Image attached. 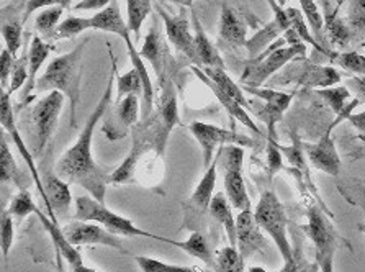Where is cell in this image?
I'll return each instance as SVG.
<instances>
[{"mask_svg": "<svg viewBox=\"0 0 365 272\" xmlns=\"http://www.w3.org/2000/svg\"><path fill=\"white\" fill-rule=\"evenodd\" d=\"M64 235L71 244L74 246H82V244H101V246H108L118 249L121 253H126V249L121 244L120 238L113 233H110L102 225L93 223V221H81L76 220L73 223H68L63 228Z\"/></svg>", "mask_w": 365, "mask_h": 272, "instance_id": "14", "label": "cell"}, {"mask_svg": "<svg viewBox=\"0 0 365 272\" xmlns=\"http://www.w3.org/2000/svg\"><path fill=\"white\" fill-rule=\"evenodd\" d=\"M21 31H24V20H4L2 38L5 48L16 58V53L21 48Z\"/></svg>", "mask_w": 365, "mask_h": 272, "instance_id": "43", "label": "cell"}, {"mask_svg": "<svg viewBox=\"0 0 365 272\" xmlns=\"http://www.w3.org/2000/svg\"><path fill=\"white\" fill-rule=\"evenodd\" d=\"M319 5H322L323 10H324V16H328V15L333 14V12H331V4H329V0H319Z\"/></svg>", "mask_w": 365, "mask_h": 272, "instance_id": "56", "label": "cell"}, {"mask_svg": "<svg viewBox=\"0 0 365 272\" xmlns=\"http://www.w3.org/2000/svg\"><path fill=\"white\" fill-rule=\"evenodd\" d=\"M324 29H326V40H329L334 46L344 48L351 43L352 30L347 21L341 16H337V12H333L328 16H324Z\"/></svg>", "mask_w": 365, "mask_h": 272, "instance_id": "36", "label": "cell"}, {"mask_svg": "<svg viewBox=\"0 0 365 272\" xmlns=\"http://www.w3.org/2000/svg\"><path fill=\"white\" fill-rule=\"evenodd\" d=\"M86 30H93L92 19H81V16H68L64 21H61L59 26L54 31L51 41L58 40H69L76 38Z\"/></svg>", "mask_w": 365, "mask_h": 272, "instance_id": "40", "label": "cell"}, {"mask_svg": "<svg viewBox=\"0 0 365 272\" xmlns=\"http://www.w3.org/2000/svg\"><path fill=\"white\" fill-rule=\"evenodd\" d=\"M192 19H193V44H195V53L198 58V68H221L225 69L223 58L220 56L218 49L213 46L212 41L205 35V30L198 20L195 10L192 9Z\"/></svg>", "mask_w": 365, "mask_h": 272, "instance_id": "28", "label": "cell"}, {"mask_svg": "<svg viewBox=\"0 0 365 272\" xmlns=\"http://www.w3.org/2000/svg\"><path fill=\"white\" fill-rule=\"evenodd\" d=\"M29 64H30V58L29 54H21L19 59H15V66H14V72H12V79H10V87L7 89L9 96H12L19 89L24 87L25 82H29Z\"/></svg>", "mask_w": 365, "mask_h": 272, "instance_id": "45", "label": "cell"}, {"mask_svg": "<svg viewBox=\"0 0 365 272\" xmlns=\"http://www.w3.org/2000/svg\"><path fill=\"white\" fill-rule=\"evenodd\" d=\"M347 121H349V124H352L359 131H362L364 135H365V110H364L362 114L351 115L349 119H347Z\"/></svg>", "mask_w": 365, "mask_h": 272, "instance_id": "55", "label": "cell"}, {"mask_svg": "<svg viewBox=\"0 0 365 272\" xmlns=\"http://www.w3.org/2000/svg\"><path fill=\"white\" fill-rule=\"evenodd\" d=\"M66 96L59 91L48 92L46 97L38 101L31 110V120L36 131V154H41L48 143L51 141L53 133L58 126L61 110L64 107Z\"/></svg>", "mask_w": 365, "mask_h": 272, "instance_id": "11", "label": "cell"}, {"mask_svg": "<svg viewBox=\"0 0 365 272\" xmlns=\"http://www.w3.org/2000/svg\"><path fill=\"white\" fill-rule=\"evenodd\" d=\"M168 244H173V246L185 251L189 256L200 259L203 264H207L210 271L217 272L218 271V263H217V254H213L212 249H210L207 238H205L200 231H192V235L187 238L185 241H174V240H165Z\"/></svg>", "mask_w": 365, "mask_h": 272, "instance_id": "30", "label": "cell"}, {"mask_svg": "<svg viewBox=\"0 0 365 272\" xmlns=\"http://www.w3.org/2000/svg\"><path fill=\"white\" fill-rule=\"evenodd\" d=\"M282 169H284V161H282V153H280L279 144L274 140H269V144H267V176L274 177Z\"/></svg>", "mask_w": 365, "mask_h": 272, "instance_id": "51", "label": "cell"}, {"mask_svg": "<svg viewBox=\"0 0 365 272\" xmlns=\"http://www.w3.org/2000/svg\"><path fill=\"white\" fill-rule=\"evenodd\" d=\"M247 26L242 16L231 9L230 5L221 7L220 15V38L221 41L228 43L230 46H246Z\"/></svg>", "mask_w": 365, "mask_h": 272, "instance_id": "24", "label": "cell"}, {"mask_svg": "<svg viewBox=\"0 0 365 272\" xmlns=\"http://www.w3.org/2000/svg\"><path fill=\"white\" fill-rule=\"evenodd\" d=\"M189 130L193 135V138L198 141L202 146V154H203V166L205 169L212 164L215 159V149L217 146H225V144H230V146H241V148H256V141L251 140L249 136L237 135L235 131L220 129V126L210 125V124H202V121H193L189 125Z\"/></svg>", "mask_w": 365, "mask_h": 272, "instance_id": "10", "label": "cell"}, {"mask_svg": "<svg viewBox=\"0 0 365 272\" xmlns=\"http://www.w3.org/2000/svg\"><path fill=\"white\" fill-rule=\"evenodd\" d=\"M217 272H245V261H242L237 248L225 246L217 253Z\"/></svg>", "mask_w": 365, "mask_h": 272, "instance_id": "42", "label": "cell"}, {"mask_svg": "<svg viewBox=\"0 0 365 272\" xmlns=\"http://www.w3.org/2000/svg\"><path fill=\"white\" fill-rule=\"evenodd\" d=\"M149 129L153 131L154 138V149L159 158H163L165 151V144H168L169 135L177 125H179V109H177V94L173 86V81L165 77L163 81V96L159 101L158 114L149 116L146 120Z\"/></svg>", "mask_w": 365, "mask_h": 272, "instance_id": "8", "label": "cell"}, {"mask_svg": "<svg viewBox=\"0 0 365 272\" xmlns=\"http://www.w3.org/2000/svg\"><path fill=\"white\" fill-rule=\"evenodd\" d=\"M38 207L33 202V198L30 196L29 191H20L16 196L12 198V202H10V207H9V212L12 213V216L15 218H25V216H29L31 213H36Z\"/></svg>", "mask_w": 365, "mask_h": 272, "instance_id": "44", "label": "cell"}, {"mask_svg": "<svg viewBox=\"0 0 365 272\" xmlns=\"http://www.w3.org/2000/svg\"><path fill=\"white\" fill-rule=\"evenodd\" d=\"M221 163L225 169V193L233 208H251V201L246 192L245 177H242V163H245V148L228 146L221 149Z\"/></svg>", "mask_w": 365, "mask_h": 272, "instance_id": "9", "label": "cell"}, {"mask_svg": "<svg viewBox=\"0 0 365 272\" xmlns=\"http://www.w3.org/2000/svg\"><path fill=\"white\" fill-rule=\"evenodd\" d=\"M73 0H29L25 4V12H24V25L26 24V20L30 19L31 14H35L36 10L40 9H46V7H63L64 10L71 7Z\"/></svg>", "mask_w": 365, "mask_h": 272, "instance_id": "49", "label": "cell"}, {"mask_svg": "<svg viewBox=\"0 0 365 272\" xmlns=\"http://www.w3.org/2000/svg\"><path fill=\"white\" fill-rule=\"evenodd\" d=\"M334 124L331 125L328 131H326V135L319 141L313 144H303L307 158L313 168L326 172L329 176H339L341 172V158L337 154L333 136H331V131L334 130Z\"/></svg>", "mask_w": 365, "mask_h": 272, "instance_id": "19", "label": "cell"}, {"mask_svg": "<svg viewBox=\"0 0 365 272\" xmlns=\"http://www.w3.org/2000/svg\"><path fill=\"white\" fill-rule=\"evenodd\" d=\"M126 48H128V54L131 59L133 68H135L141 76V82H143V94H141V119L143 121H146L149 116L153 115L154 110V87H153V81L149 77V72L146 71V66L143 63V56L138 51L135 43L131 40L126 41Z\"/></svg>", "mask_w": 365, "mask_h": 272, "instance_id": "29", "label": "cell"}, {"mask_svg": "<svg viewBox=\"0 0 365 272\" xmlns=\"http://www.w3.org/2000/svg\"><path fill=\"white\" fill-rule=\"evenodd\" d=\"M290 19L287 14V9L282 10L279 14H274V19L270 24H267L264 29L259 30L256 35L249 38L246 41V49L249 51L251 59L257 58L259 54L264 53L270 44L277 41L280 36L285 35L287 30H290Z\"/></svg>", "mask_w": 365, "mask_h": 272, "instance_id": "22", "label": "cell"}, {"mask_svg": "<svg viewBox=\"0 0 365 272\" xmlns=\"http://www.w3.org/2000/svg\"><path fill=\"white\" fill-rule=\"evenodd\" d=\"M275 2H277V4L280 5V7H282V9H285V5H287V4H289V2H290V0H275Z\"/></svg>", "mask_w": 365, "mask_h": 272, "instance_id": "60", "label": "cell"}, {"mask_svg": "<svg viewBox=\"0 0 365 272\" xmlns=\"http://www.w3.org/2000/svg\"><path fill=\"white\" fill-rule=\"evenodd\" d=\"M341 74L329 66H318L307 61L305 58H297L287 64V69L270 79L272 86H290L298 84L303 87H333L339 84Z\"/></svg>", "mask_w": 365, "mask_h": 272, "instance_id": "7", "label": "cell"}, {"mask_svg": "<svg viewBox=\"0 0 365 272\" xmlns=\"http://www.w3.org/2000/svg\"><path fill=\"white\" fill-rule=\"evenodd\" d=\"M53 51L51 44H48L43 40L40 35H35L31 40L30 49H29V58H30V64H29V82L24 89V94H21V105H29L31 101V92H35L36 89V76L40 72L41 66L46 58L49 56V53Z\"/></svg>", "mask_w": 365, "mask_h": 272, "instance_id": "25", "label": "cell"}, {"mask_svg": "<svg viewBox=\"0 0 365 272\" xmlns=\"http://www.w3.org/2000/svg\"><path fill=\"white\" fill-rule=\"evenodd\" d=\"M261 230L262 228L257 225L251 208L242 210L236 216V248L245 263L254 253H262L267 246V241H265V236Z\"/></svg>", "mask_w": 365, "mask_h": 272, "instance_id": "15", "label": "cell"}, {"mask_svg": "<svg viewBox=\"0 0 365 272\" xmlns=\"http://www.w3.org/2000/svg\"><path fill=\"white\" fill-rule=\"evenodd\" d=\"M208 212L221 226H223L226 238H228V241H230V246L236 248V244H237L236 218L233 215V205L230 203L228 197H226L225 192L215 193L212 198V203H210Z\"/></svg>", "mask_w": 365, "mask_h": 272, "instance_id": "31", "label": "cell"}, {"mask_svg": "<svg viewBox=\"0 0 365 272\" xmlns=\"http://www.w3.org/2000/svg\"><path fill=\"white\" fill-rule=\"evenodd\" d=\"M36 216L40 218L43 226L49 233V236H51V240L54 241V246H56L59 256H63L66 259V263L69 264V268L74 271L77 268H81V266H84V261H82L81 253L77 251L74 244H71V241L66 238L63 228H59V225L54 223V221L49 218V216L44 215L40 208L36 210Z\"/></svg>", "mask_w": 365, "mask_h": 272, "instance_id": "27", "label": "cell"}, {"mask_svg": "<svg viewBox=\"0 0 365 272\" xmlns=\"http://www.w3.org/2000/svg\"><path fill=\"white\" fill-rule=\"evenodd\" d=\"M0 181H2L4 184L5 182H10V184L19 187L20 191H29V187L31 184L29 177H26L24 172L20 171L19 166H16L4 131L2 136H0Z\"/></svg>", "mask_w": 365, "mask_h": 272, "instance_id": "32", "label": "cell"}, {"mask_svg": "<svg viewBox=\"0 0 365 272\" xmlns=\"http://www.w3.org/2000/svg\"><path fill=\"white\" fill-rule=\"evenodd\" d=\"M318 97H322L324 104L331 109V112L339 115L344 112L347 107V101L351 99V91L347 86H333V87H324L317 89Z\"/></svg>", "mask_w": 365, "mask_h": 272, "instance_id": "39", "label": "cell"}, {"mask_svg": "<svg viewBox=\"0 0 365 272\" xmlns=\"http://www.w3.org/2000/svg\"><path fill=\"white\" fill-rule=\"evenodd\" d=\"M269 2V5H272V4H275V0H267Z\"/></svg>", "mask_w": 365, "mask_h": 272, "instance_id": "62", "label": "cell"}, {"mask_svg": "<svg viewBox=\"0 0 365 272\" xmlns=\"http://www.w3.org/2000/svg\"><path fill=\"white\" fill-rule=\"evenodd\" d=\"M336 61L342 69L349 71L356 76H365V56L364 54H359L356 51L341 53V54H337Z\"/></svg>", "mask_w": 365, "mask_h": 272, "instance_id": "47", "label": "cell"}, {"mask_svg": "<svg viewBox=\"0 0 365 272\" xmlns=\"http://www.w3.org/2000/svg\"><path fill=\"white\" fill-rule=\"evenodd\" d=\"M140 54L151 63L158 79L163 82L165 79V71H168V61L170 58V51L168 43H165L163 36L161 21H159L158 16H153V21L151 25H149V30L146 33L145 43H143V46L140 49Z\"/></svg>", "mask_w": 365, "mask_h": 272, "instance_id": "17", "label": "cell"}, {"mask_svg": "<svg viewBox=\"0 0 365 272\" xmlns=\"http://www.w3.org/2000/svg\"><path fill=\"white\" fill-rule=\"evenodd\" d=\"M170 2L179 4V5H182V7H185V9H192L193 7V0H170Z\"/></svg>", "mask_w": 365, "mask_h": 272, "instance_id": "57", "label": "cell"}, {"mask_svg": "<svg viewBox=\"0 0 365 272\" xmlns=\"http://www.w3.org/2000/svg\"><path fill=\"white\" fill-rule=\"evenodd\" d=\"M307 225L303 230L313 241L314 259L322 272H334V256L339 246V233L326 216L322 207L309 205L307 210Z\"/></svg>", "mask_w": 365, "mask_h": 272, "instance_id": "3", "label": "cell"}, {"mask_svg": "<svg viewBox=\"0 0 365 272\" xmlns=\"http://www.w3.org/2000/svg\"><path fill=\"white\" fill-rule=\"evenodd\" d=\"M203 72L207 74L210 79H212L215 84H217L221 91H223L226 96H230L233 101H236L240 105H242L246 110H251V105H249L246 99V92L242 91L236 82L231 79V77L226 74L225 69L221 68H203Z\"/></svg>", "mask_w": 365, "mask_h": 272, "instance_id": "34", "label": "cell"}, {"mask_svg": "<svg viewBox=\"0 0 365 272\" xmlns=\"http://www.w3.org/2000/svg\"><path fill=\"white\" fill-rule=\"evenodd\" d=\"M221 163V149L217 153V156L212 161V164L205 169V174L198 182L195 191H193L192 197L187 201V208H189V215L197 216V221H202V216L207 213L213 198L215 184H217V174H218V164Z\"/></svg>", "mask_w": 365, "mask_h": 272, "instance_id": "20", "label": "cell"}, {"mask_svg": "<svg viewBox=\"0 0 365 272\" xmlns=\"http://www.w3.org/2000/svg\"><path fill=\"white\" fill-rule=\"evenodd\" d=\"M347 87L349 91L354 92L357 96V99L361 102H365V76H354L347 81Z\"/></svg>", "mask_w": 365, "mask_h": 272, "instance_id": "53", "label": "cell"}, {"mask_svg": "<svg viewBox=\"0 0 365 272\" xmlns=\"http://www.w3.org/2000/svg\"><path fill=\"white\" fill-rule=\"evenodd\" d=\"M87 41L79 43V46L73 49L71 53H66L63 56L54 58L48 64L46 71L43 72L41 77H38L35 92H51L59 91L63 92L66 99H69L71 104V115L69 124L71 126H77V105H79L81 97V59L84 53Z\"/></svg>", "mask_w": 365, "mask_h": 272, "instance_id": "2", "label": "cell"}, {"mask_svg": "<svg viewBox=\"0 0 365 272\" xmlns=\"http://www.w3.org/2000/svg\"><path fill=\"white\" fill-rule=\"evenodd\" d=\"M41 184L46 192V208L49 218L58 223V216H66L69 213L73 205V196H71L69 184L61 179L56 174H44L41 177Z\"/></svg>", "mask_w": 365, "mask_h": 272, "instance_id": "21", "label": "cell"}, {"mask_svg": "<svg viewBox=\"0 0 365 272\" xmlns=\"http://www.w3.org/2000/svg\"><path fill=\"white\" fill-rule=\"evenodd\" d=\"M192 71L195 72V76L203 82L205 86H208L210 89H212V92L215 94V97H217L218 102L223 105V109L226 110V112H228L231 120L241 121V124L245 125V126H247V129L251 130L252 133H256V135H261V130H259V126L254 124V120L247 115L246 109L242 107V105H240L236 101H233V99H231L230 96H226V94L221 91V89L217 84H215V82L210 79V77L203 72V69L198 68V66H192Z\"/></svg>", "mask_w": 365, "mask_h": 272, "instance_id": "23", "label": "cell"}, {"mask_svg": "<svg viewBox=\"0 0 365 272\" xmlns=\"http://www.w3.org/2000/svg\"><path fill=\"white\" fill-rule=\"evenodd\" d=\"M14 244V220L9 210H2V220H0V246H2L4 263H7L10 248Z\"/></svg>", "mask_w": 365, "mask_h": 272, "instance_id": "46", "label": "cell"}, {"mask_svg": "<svg viewBox=\"0 0 365 272\" xmlns=\"http://www.w3.org/2000/svg\"><path fill=\"white\" fill-rule=\"evenodd\" d=\"M156 10L159 16H161V20L164 21L165 35H168L170 44H174L177 51L182 53L187 59H190L193 64L198 66L195 44H193V36L189 29V15H187L185 9L182 7L179 14L173 15L165 9H163L161 5L156 4Z\"/></svg>", "mask_w": 365, "mask_h": 272, "instance_id": "13", "label": "cell"}, {"mask_svg": "<svg viewBox=\"0 0 365 272\" xmlns=\"http://www.w3.org/2000/svg\"><path fill=\"white\" fill-rule=\"evenodd\" d=\"M92 26H93V30L115 33V35L120 36L125 43L131 40L128 24H126V21L123 20V16H121L118 0H112L107 7L93 15Z\"/></svg>", "mask_w": 365, "mask_h": 272, "instance_id": "26", "label": "cell"}, {"mask_svg": "<svg viewBox=\"0 0 365 272\" xmlns=\"http://www.w3.org/2000/svg\"><path fill=\"white\" fill-rule=\"evenodd\" d=\"M63 7H46L36 15L35 29L43 40L51 41L54 31H56L59 26V20L61 16H63Z\"/></svg>", "mask_w": 365, "mask_h": 272, "instance_id": "38", "label": "cell"}, {"mask_svg": "<svg viewBox=\"0 0 365 272\" xmlns=\"http://www.w3.org/2000/svg\"><path fill=\"white\" fill-rule=\"evenodd\" d=\"M128 29L135 35V43L141 40V26L153 10V0H126Z\"/></svg>", "mask_w": 365, "mask_h": 272, "instance_id": "37", "label": "cell"}, {"mask_svg": "<svg viewBox=\"0 0 365 272\" xmlns=\"http://www.w3.org/2000/svg\"><path fill=\"white\" fill-rule=\"evenodd\" d=\"M287 14H289V19H290V25H292L290 29H293V30L297 31V35L302 38L303 43L312 44V46H313L314 49H317V51L326 54V56H333L334 59L337 58L336 53H331L328 48L322 46V44H319V43L317 41V38L313 36V33L309 31V25H308L307 19H305V15L302 14V10L289 7V9H287Z\"/></svg>", "mask_w": 365, "mask_h": 272, "instance_id": "35", "label": "cell"}, {"mask_svg": "<svg viewBox=\"0 0 365 272\" xmlns=\"http://www.w3.org/2000/svg\"><path fill=\"white\" fill-rule=\"evenodd\" d=\"M135 261L140 266L143 272H213V271H203L198 266H192V268H185V266H175L168 264L163 261L148 258V256H135Z\"/></svg>", "mask_w": 365, "mask_h": 272, "instance_id": "41", "label": "cell"}, {"mask_svg": "<svg viewBox=\"0 0 365 272\" xmlns=\"http://www.w3.org/2000/svg\"><path fill=\"white\" fill-rule=\"evenodd\" d=\"M73 272H98V271H96V269H92V268H87V266L84 264V266H81V268H77V269H74Z\"/></svg>", "mask_w": 365, "mask_h": 272, "instance_id": "58", "label": "cell"}, {"mask_svg": "<svg viewBox=\"0 0 365 272\" xmlns=\"http://www.w3.org/2000/svg\"><path fill=\"white\" fill-rule=\"evenodd\" d=\"M307 56V44L300 46H282L279 49L267 48L257 58L249 59L246 63V69L241 76V84L249 87H261L265 81L272 79L274 74L292 63L297 58Z\"/></svg>", "mask_w": 365, "mask_h": 272, "instance_id": "6", "label": "cell"}, {"mask_svg": "<svg viewBox=\"0 0 365 272\" xmlns=\"http://www.w3.org/2000/svg\"><path fill=\"white\" fill-rule=\"evenodd\" d=\"M247 272H267L264 268H261V266H254V268L249 269Z\"/></svg>", "mask_w": 365, "mask_h": 272, "instance_id": "59", "label": "cell"}, {"mask_svg": "<svg viewBox=\"0 0 365 272\" xmlns=\"http://www.w3.org/2000/svg\"><path fill=\"white\" fill-rule=\"evenodd\" d=\"M113 77L112 71L108 86L105 89L101 102L97 104L96 110L88 116L84 130L81 131L77 141L59 158L56 163V174L68 184H77L84 187L86 191L98 202H105V192H107V179L105 169L101 168L92 156V140L97 125L102 121V116L107 112L113 97Z\"/></svg>", "mask_w": 365, "mask_h": 272, "instance_id": "1", "label": "cell"}, {"mask_svg": "<svg viewBox=\"0 0 365 272\" xmlns=\"http://www.w3.org/2000/svg\"><path fill=\"white\" fill-rule=\"evenodd\" d=\"M112 0H81L74 5V10H103Z\"/></svg>", "mask_w": 365, "mask_h": 272, "instance_id": "54", "label": "cell"}, {"mask_svg": "<svg viewBox=\"0 0 365 272\" xmlns=\"http://www.w3.org/2000/svg\"><path fill=\"white\" fill-rule=\"evenodd\" d=\"M254 218L257 225L272 238L275 246H277L280 256L284 261H290L293 258V248L287 235V215L285 207L280 202L277 193L274 191H264L259 197V202L254 210Z\"/></svg>", "mask_w": 365, "mask_h": 272, "instance_id": "4", "label": "cell"}, {"mask_svg": "<svg viewBox=\"0 0 365 272\" xmlns=\"http://www.w3.org/2000/svg\"><path fill=\"white\" fill-rule=\"evenodd\" d=\"M140 119V99L138 96H126L115 105V112L108 116L102 131L108 140H123L130 129Z\"/></svg>", "mask_w": 365, "mask_h": 272, "instance_id": "16", "label": "cell"}, {"mask_svg": "<svg viewBox=\"0 0 365 272\" xmlns=\"http://www.w3.org/2000/svg\"><path fill=\"white\" fill-rule=\"evenodd\" d=\"M0 59H2V71H0V86L5 91L9 86L10 77H12L14 66H15V56L9 51L7 48L2 49V54H0Z\"/></svg>", "mask_w": 365, "mask_h": 272, "instance_id": "52", "label": "cell"}, {"mask_svg": "<svg viewBox=\"0 0 365 272\" xmlns=\"http://www.w3.org/2000/svg\"><path fill=\"white\" fill-rule=\"evenodd\" d=\"M76 220L93 221V223L102 225L103 228H107L110 233H113V235L117 236L154 238V240L164 243L168 240V238L153 235V233L136 228L131 220L112 212V210H108L105 207V203L98 202L97 198H93L92 196H81L76 198Z\"/></svg>", "mask_w": 365, "mask_h": 272, "instance_id": "5", "label": "cell"}, {"mask_svg": "<svg viewBox=\"0 0 365 272\" xmlns=\"http://www.w3.org/2000/svg\"><path fill=\"white\" fill-rule=\"evenodd\" d=\"M318 264H308L305 259H303L302 249L297 248L293 249V258L290 261H287L284 268H282L280 272H317Z\"/></svg>", "mask_w": 365, "mask_h": 272, "instance_id": "50", "label": "cell"}, {"mask_svg": "<svg viewBox=\"0 0 365 272\" xmlns=\"http://www.w3.org/2000/svg\"><path fill=\"white\" fill-rule=\"evenodd\" d=\"M131 133H133L131 151L128 153V156L123 159V163L120 164V168L115 169L112 174H108V179H107L108 184L121 186V184H128V182L135 181L138 163H140L143 154H145L148 149H154L153 131L149 129L148 121H143V125L133 126Z\"/></svg>", "mask_w": 365, "mask_h": 272, "instance_id": "12", "label": "cell"}, {"mask_svg": "<svg viewBox=\"0 0 365 272\" xmlns=\"http://www.w3.org/2000/svg\"><path fill=\"white\" fill-rule=\"evenodd\" d=\"M0 124H2V129L9 133V136L12 138V141L16 146V149H19V153L24 156L25 163H26V166H29V169L31 172L33 179H35V182H36L38 192H40V196L43 197L44 203H46V192H44V188H43L41 177H40V174H38V169H36L35 161H33V156L30 154L29 149H26L24 138H21L19 129H16L14 109H12V104H10V96L7 94V91H4V89H2V99H0Z\"/></svg>", "mask_w": 365, "mask_h": 272, "instance_id": "18", "label": "cell"}, {"mask_svg": "<svg viewBox=\"0 0 365 272\" xmlns=\"http://www.w3.org/2000/svg\"><path fill=\"white\" fill-rule=\"evenodd\" d=\"M359 231L364 233V235H365V223H359Z\"/></svg>", "mask_w": 365, "mask_h": 272, "instance_id": "61", "label": "cell"}, {"mask_svg": "<svg viewBox=\"0 0 365 272\" xmlns=\"http://www.w3.org/2000/svg\"><path fill=\"white\" fill-rule=\"evenodd\" d=\"M347 24L352 31H365V0H351L347 9Z\"/></svg>", "mask_w": 365, "mask_h": 272, "instance_id": "48", "label": "cell"}, {"mask_svg": "<svg viewBox=\"0 0 365 272\" xmlns=\"http://www.w3.org/2000/svg\"><path fill=\"white\" fill-rule=\"evenodd\" d=\"M108 54L110 59H112V71L115 72V77H117V97H115V102H120L121 99L126 96H141L143 94V82L141 76L135 68L126 72V74L120 76L117 72V59L113 58L112 48L108 46Z\"/></svg>", "mask_w": 365, "mask_h": 272, "instance_id": "33", "label": "cell"}]
</instances>
